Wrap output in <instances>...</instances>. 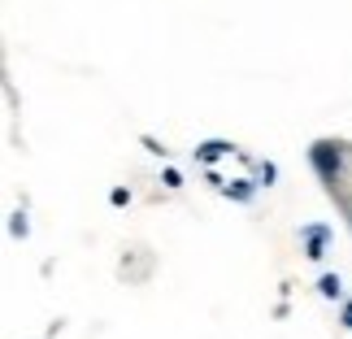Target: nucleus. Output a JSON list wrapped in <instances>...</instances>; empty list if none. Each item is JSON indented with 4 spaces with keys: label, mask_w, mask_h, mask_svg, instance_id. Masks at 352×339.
Instances as JSON below:
<instances>
[]
</instances>
